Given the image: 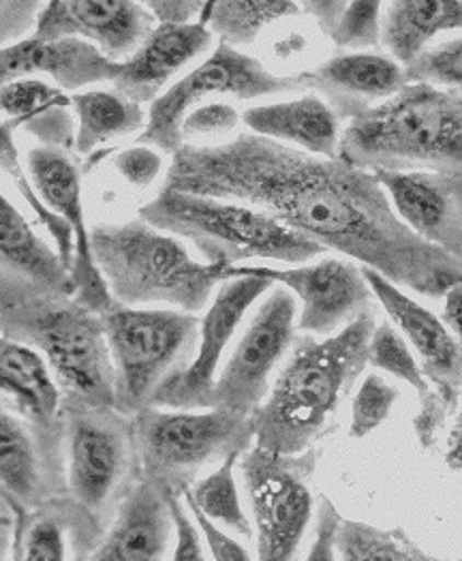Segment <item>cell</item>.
<instances>
[{
    "instance_id": "6da1fadb",
    "label": "cell",
    "mask_w": 462,
    "mask_h": 561,
    "mask_svg": "<svg viewBox=\"0 0 462 561\" xmlns=\"http://www.w3.org/2000/svg\"><path fill=\"white\" fill-rule=\"evenodd\" d=\"M165 187L259 208L426 298H443L462 280L461 260L401 221L374 172L340 159L235 134L221 144H185L172 157Z\"/></svg>"
},
{
    "instance_id": "7a4b0ae2",
    "label": "cell",
    "mask_w": 462,
    "mask_h": 561,
    "mask_svg": "<svg viewBox=\"0 0 462 561\" xmlns=\"http://www.w3.org/2000/svg\"><path fill=\"white\" fill-rule=\"evenodd\" d=\"M369 311L340 332L293 341L268 399L255 414V446L277 455H302L332 431L343 401L369 367L374 332Z\"/></svg>"
},
{
    "instance_id": "3957f363",
    "label": "cell",
    "mask_w": 462,
    "mask_h": 561,
    "mask_svg": "<svg viewBox=\"0 0 462 561\" xmlns=\"http://www.w3.org/2000/svg\"><path fill=\"white\" fill-rule=\"evenodd\" d=\"M2 341L46 358L62 401L114 408V365L103 318L76 296L0 271Z\"/></svg>"
},
{
    "instance_id": "277c9868",
    "label": "cell",
    "mask_w": 462,
    "mask_h": 561,
    "mask_svg": "<svg viewBox=\"0 0 462 561\" xmlns=\"http://www.w3.org/2000/svg\"><path fill=\"white\" fill-rule=\"evenodd\" d=\"M338 159L369 172H437L462 179V93L407 84L354 118Z\"/></svg>"
},
{
    "instance_id": "5b68a950",
    "label": "cell",
    "mask_w": 462,
    "mask_h": 561,
    "mask_svg": "<svg viewBox=\"0 0 462 561\" xmlns=\"http://www.w3.org/2000/svg\"><path fill=\"white\" fill-rule=\"evenodd\" d=\"M94 262L109 294L123 307L170 305L190 316L201 313L228 266L197 262L176 236L143 219L96 224L91 228Z\"/></svg>"
},
{
    "instance_id": "8992f818",
    "label": "cell",
    "mask_w": 462,
    "mask_h": 561,
    "mask_svg": "<svg viewBox=\"0 0 462 561\" xmlns=\"http://www.w3.org/2000/svg\"><path fill=\"white\" fill-rule=\"evenodd\" d=\"M139 219L165 234L185 238L204 262L228 268L253 257L302 264L325 253L322 244L289 230L259 208L174 188L163 187L141 206Z\"/></svg>"
},
{
    "instance_id": "52a82bcc",
    "label": "cell",
    "mask_w": 462,
    "mask_h": 561,
    "mask_svg": "<svg viewBox=\"0 0 462 561\" xmlns=\"http://www.w3.org/2000/svg\"><path fill=\"white\" fill-rule=\"evenodd\" d=\"M67 446V500L94 536H105L114 516L141 480L136 424L116 408L62 401Z\"/></svg>"
},
{
    "instance_id": "ba28073f",
    "label": "cell",
    "mask_w": 462,
    "mask_h": 561,
    "mask_svg": "<svg viewBox=\"0 0 462 561\" xmlns=\"http://www.w3.org/2000/svg\"><path fill=\"white\" fill-rule=\"evenodd\" d=\"M103 318L114 365V408L136 416L195 360L201 322L176 309L114 307Z\"/></svg>"
},
{
    "instance_id": "9c48e42d",
    "label": "cell",
    "mask_w": 462,
    "mask_h": 561,
    "mask_svg": "<svg viewBox=\"0 0 462 561\" xmlns=\"http://www.w3.org/2000/svg\"><path fill=\"white\" fill-rule=\"evenodd\" d=\"M141 478L185 495L199 469L244 455L255 446V416L223 410L163 412L146 408L134 416Z\"/></svg>"
},
{
    "instance_id": "30bf717a",
    "label": "cell",
    "mask_w": 462,
    "mask_h": 561,
    "mask_svg": "<svg viewBox=\"0 0 462 561\" xmlns=\"http://www.w3.org/2000/svg\"><path fill=\"white\" fill-rule=\"evenodd\" d=\"M304 91L298 76H275L257 58L219 44L217 49L185 78L174 82L148 107L146 129L136 136L139 146H152L165 154H176L183 146L186 116L210 103L208 96H235L240 101Z\"/></svg>"
},
{
    "instance_id": "8fae6325",
    "label": "cell",
    "mask_w": 462,
    "mask_h": 561,
    "mask_svg": "<svg viewBox=\"0 0 462 561\" xmlns=\"http://www.w3.org/2000/svg\"><path fill=\"white\" fill-rule=\"evenodd\" d=\"M320 450L277 455L253 446L242 455V478L257 529V561H296L313 516L311 478Z\"/></svg>"
},
{
    "instance_id": "7c38bea8",
    "label": "cell",
    "mask_w": 462,
    "mask_h": 561,
    "mask_svg": "<svg viewBox=\"0 0 462 561\" xmlns=\"http://www.w3.org/2000/svg\"><path fill=\"white\" fill-rule=\"evenodd\" d=\"M296 296L275 287L259 305L228 365L215 381L212 410L255 416L270 394V377L296 341Z\"/></svg>"
},
{
    "instance_id": "4fadbf2b",
    "label": "cell",
    "mask_w": 462,
    "mask_h": 561,
    "mask_svg": "<svg viewBox=\"0 0 462 561\" xmlns=\"http://www.w3.org/2000/svg\"><path fill=\"white\" fill-rule=\"evenodd\" d=\"M233 277H259L287 287L302 302L298 328L309 334L332 336L336 330L340 332L372 311L374 294L362 268L336 257H325L313 266L291 271L230 266L226 279Z\"/></svg>"
},
{
    "instance_id": "5bb4252c",
    "label": "cell",
    "mask_w": 462,
    "mask_h": 561,
    "mask_svg": "<svg viewBox=\"0 0 462 561\" xmlns=\"http://www.w3.org/2000/svg\"><path fill=\"white\" fill-rule=\"evenodd\" d=\"M0 386L4 397H11V412L28 422L56 495H67L62 390L46 358L33 347L0 341Z\"/></svg>"
},
{
    "instance_id": "9a60e30c",
    "label": "cell",
    "mask_w": 462,
    "mask_h": 561,
    "mask_svg": "<svg viewBox=\"0 0 462 561\" xmlns=\"http://www.w3.org/2000/svg\"><path fill=\"white\" fill-rule=\"evenodd\" d=\"M275 283L259 277L226 279L215 300L210 302L199 330V347L195 360L183 374L174 375L154 394L152 408H176L190 412L195 408L212 410V394L217 381V367L228 350L233 332L244 320L246 311L264 296Z\"/></svg>"
},
{
    "instance_id": "2e32d148",
    "label": "cell",
    "mask_w": 462,
    "mask_h": 561,
    "mask_svg": "<svg viewBox=\"0 0 462 561\" xmlns=\"http://www.w3.org/2000/svg\"><path fill=\"white\" fill-rule=\"evenodd\" d=\"M73 154L76 152L37 146L26 152L24 165L47 208H51L58 217L69 221L76 232L78 249L71 275L76 280L78 302L99 316H105L107 311L118 307V302L109 294L107 283L94 262L91 228L86 226L82 206V170L78 168Z\"/></svg>"
},
{
    "instance_id": "e0dca14e",
    "label": "cell",
    "mask_w": 462,
    "mask_h": 561,
    "mask_svg": "<svg viewBox=\"0 0 462 561\" xmlns=\"http://www.w3.org/2000/svg\"><path fill=\"white\" fill-rule=\"evenodd\" d=\"M157 20L136 0H51L46 2L35 39H84L109 60L127 62L154 33Z\"/></svg>"
},
{
    "instance_id": "ac0fdd59",
    "label": "cell",
    "mask_w": 462,
    "mask_h": 561,
    "mask_svg": "<svg viewBox=\"0 0 462 561\" xmlns=\"http://www.w3.org/2000/svg\"><path fill=\"white\" fill-rule=\"evenodd\" d=\"M362 273L374 298L416 350L428 383L454 414L462 394V352L454 334L443 320L417 305L399 285L367 266H362Z\"/></svg>"
},
{
    "instance_id": "d6986e66",
    "label": "cell",
    "mask_w": 462,
    "mask_h": 561,
    "mask_svg": "<svg viewBox=\"0 0 462 561\" xmlns=\"http://www.w3.org/2000/svg\"><path fill=\"white\" fill-rule=\"evenodd\" d=\"M401 221L462 262V179L437 172H374Z\"/></svg>"
},
{
    "instance_id": "ffe728a7",
    "label": "cell",
    "mask_w": 462,
    "mask_h": 561,
    "mask_svg": "<svg viewBox=\"0 0 462 561\" xmlns=\"http://www.w3.org/2000/svg\"><path fill=\"white\" fill-rule=\"evenodd\" d=\"M296 76L304 91L322 94L334 114L349 123L409 84L403 65L372 51L340 54Z\"/></svg>"
},
{
    "instance_id": "44dd1931",
    "label": "cell",
    "mask_w": 462,
    "mask_h": 561,
    "mask_svg": "<svg viewBox=\"0 0 462 561\" xmlns=\"http://www.w3.org/2000/svg\"><path fill=\"white\" fill-rule=\"evenodd\" d=\"M118 71L120 62L109 60L99 47L84 39L42 42L31 35L15 46L2 47L0 51L2 84L46 73L54 87L65 93H76L93 84H114Z\"/></svg>"
},
{
    "instance_id": "7402d4cb",
    "label": "cell",
    "mask_w": 462,
    "mask_h": 561,
    "mask_svg": "<svg viewBox=\"0 0 462 561\" xmlns=\"http://www.w3.org/2000/svg\"><path fill=\"white\" fill-rule=\"evenodd\" d=\"M174 534L170 491L141 478L86 561H165Z\"/></svg>"
},
{
    "instance_id": "603a6c76",
    "label": "cell",
    "mask_w": 462,
    "mask_h": 561,
    "mask_svg": "<svg viewBox=\"0 0 462 561\" xmlns=\"http://www.w3.org/2000/svg\"><path fill=\"white\" fill-rule=\"evenodd\" d=\"M212 44L215 35L199 22L185 26L159 24L143 46L127 62H120L118 78L112 84L114 93L152 105L165 94V87Z\"/></svg>"
},
{
    "instance_id": "cb8c5ba5",
    "label": "cell",
    "mask_w": 462,
    "mask_h": 561,
    "mask_svg": "<svg viewBox=\"0 0 462 561\" xmlns=\"http://www.w3.org/2000/svg\"><path fill=\"white\" fill-rule=\"evenodd\" d=\"M242 121L255 136L325 159H338L343 138L340 118L317 94L249 107L242 114Z\"/></svg>"
},
{
    "instance_id": "d4e9b609",
    "label": "cell",
    "mask_w": 462,
    "mask_h": 561,
    "mask_svg": "<svg viewBox=\"0 0 462 561\" xmlns=\"http://www.w3.org/2000/svg\"><path fill=\"white\" fill-rule=\"evenodd\" d=\"M2 123L22 129L47 148L76 152L78 118L73 99L39 78H24L0 89Z\"/></svg>"
},
{
    "instance_id": "484cf974",
    "label": "cell",
    "mask_w": 462,
    "mask_h": 561,
    "mask_svg": "<svg viewBox=\"0 0 462 561\" xmlns=\"http://www.w3.org/2000/svg\"><path fill=\"white\" fill-rule=\"evenodd\" d=\"M0 484L2 504L22 511H37L58 497L28 422L7 408L0 414Z\"/></svg>"
},
{
    "instance_id": "4316f807",
    "label": "cell",
    "mask_w": 462,
    "mask_h": 561,
    "mask_svg": "<svg viewBox=\"0 0 462 561\" xmlns=\"http://www.w3.org/2000/svg\"><path fill=\"white\" fill-rule=\"evenodd\" d=\"M0 271L76 296V280L58 251L33 232L22 213L4 195L0 197Z\"/></svg>"
},
{
    "instance_id": "83f0119b",
    "label": "cell",
    "mask_w": 462,
    "mask_h": 561,
    "mask_svg": "<svg viewBox=\"0 0 462 561\" xmlns=\"http://www.w3.org/2000/svg\"><path fill=\"white\" fill-rule=\"evenodd\" d=\"M383 7L381 44L405 67L417 60L439 33L462 31V0H394Z\"/></svg>"
},
{
    "instance_id": "f1b7e54d",
    "label": "cell",
    "mask_w": 462,
    "mask_h": 561,
    "mask_svg": "<svg viewBox=\"0 0 462 561\" xmlns=\"http://www.w3.org/2000/svg\"><path fill=\"white\" fill-rule=\"evenodd\" d=\"M78 118L76 154H93L99 146L120 140L146 129V112L141 103L129 101L118 93L89 91L71 94Z\"/></svg>"
},
{
    "instance_id": "f546056e",
    "label": "cell",
    "mask_w": 462,
    "mask_h": 561,
    "mask_svg": "<svg viewBox=\"0 0 462 561\" xmlns=\"http://www.w3.org/2000/svg\"><path fill=\"white\" fill-rule=\"evenodd\" d=\"M2 508V523L11 529V561H65V538L71 531L65 495L37 511Z\"/></svg>"
},
{
    "instance_id": "4dcf8cb0",
    "label": "cell",
    "mask_w": 462,
    "mask_h": 561,
    "mask_svg": "<svg viewBox=\"0 0 462 561\" xmlns=\"http://www.w3.org/2000/svg\"><path fill=\"white\" fill-rule=\"evenodd\" d=\"M300 11L302 4L291 0H217L204 4L199 24L208 26L221 44L238 49L251 46L266 26Z\"/></svg>"
},
{
    "instance_id": "1f68e13d",
    "label": "cell",
    "mask_w": 462,
    "mask_h": 561,
    "mask_svg": "<svg viewBox=\"0 0 462 561\" xmlns=\"http://www.w3.org/2000/svg\"><path fill=\"white\" fill-rule=\"evenodd\" d=\"M13 129L7 127L2 123L0 127V165H2V172L11 179V183L15 185V188L20 191L22 199L28 204V208L33 210V215L37 217V221L46 228L54 244H56V251L60 255V260L65 262L67 271L73 273V266H76V232L71 228L69 221H65L62 217H58L51 208H47L46 202L42 199V195L37 193V188L33 185L26 168H24V161L18 152V146L13 140ZM73 277V275H71Z\"/></svg>"
},
{
    "instance_id": "d6a6232c",
    "label": "cell",
    "mask_w": 462,
    "mask_h": 561,
    "mask_svg": "<svg viewBox=\"0 0 462 561\" xmlns=\"http://www.w3.org/2000/svg\"><path fill=\"white\" fill-rule=\"evenodd\" d=\"M336 547L340 561H435L401 529H381L343 518Z\"/></svg>"
},
{
    "instance_id": "836d02e7",
    "label": "cell",
    "mask_w": 462,
    "mask_h": 561,
    "mask_svg": "<svg viewBox=\"0 0 462 561\" xmlns=\"http://www.w3.org/2000/svg\"><path fill=\"white\" fill-rule=\"evenodd\" d=\"M240 457L242 455L228 457L210 476L195 482L188 491H185V495H188L195 502V506L210 520H219L226 527L238 531L240 536L251 538L253 527L240 504V495L233 478V469Z\"/></svg>"
},
{
    "instance_id": "e575fe53",
    "label": "cell",
    "mask_w": 462,
    "mask_h": 561,
    "mask_svg": "<svg viewBox=\"0 0 462 561\" xmlns=\"http://www.w3.org/2000/svg\"><path fill=\"white\" fill-rule=\"evenodd\" d=\"M369 365L385 374L394 375L409 386L416 388L419 401L432 394V386L428 383L421 365L409 350L407 339L392 327L390 322H381L374 328L369 347Z\"/></svg>"
},
{
    "instance_id": "d590c367",
    "label": "cell",
    "mask_w": 462,
    "mask_h": 561,
    "mask_svg": "<svg viewBox=\"0 0 462 561\" xmlns=\"http://www.w3.org/2000/svg\"><path fill=\"white\" fill-rule=\"evenodd\" d=\"M399 397H401V392L396 386L388 383L381 375L370 374L362 381V386L354 399L349 437L362 439L374 428H379L383 422L388 421Z\"/></svg>"
},
{
    "instance_id": "8d00e7d4",
    "label": "cell",
    "mask_w": 462,
    "mask_h": 561,
    "mask_svg": "<svg viewBox=\"0 0 462 561\" xmlns=\"http://www.w3.org/2000/svg\"><path fill=\"white\" fill-rule=\"evenodd\" d=\"M409 84H432L462 93V37L426 49L405 67Z\"/></svg>"
},
{
    "instance_id": "74e56055",
    "label": "cell",
    "mask_w": 462,
    "mask_h": 561,
    "mask_svg": "<svg viewBox=\"0 0 462 561\" xmlns=\"http://www.w3.org/2000/svg\"><path fill=\"white\" fill-rule=\"evenodd\" d=\"M383 2H347L332 33L336 47L367 49L381 44Z\"/></svg>"
},
{
    "instance_id": "f35d334b",
    "label": "cell",
    "mask_w": 462,
    "mask_h": 561,
    "mask_svg": "<svg viewBox=\"0 0 462 561\" xmlns=\"http://www.w3.org/2000/svg\"><path fill=\"white\" fill-rule=\"evenodd\" d=\"M240 123V114L230 103L212 101L195 107L183 123L185 144H197L201 138H223Z\"/></svg>"
},
{
    "instance_id": "ab89813d",
    "label": "cell",
    "mask_w": 462,
    "mask_h": 561,
    "mask_svg": "<svg viewBox=\"0 0 462 561\" xmlns=\"http://www.w3.org/2000/svg\"><path fill=\"white\" fill-rule=\"evenodd\" d=\"M114 168L118 174L134 187H150L163 168V154L154 150L152 146H139L134 144L125 150H120L114 159Z\"/></svg>"
},
{
    "instance_id": "60d3db41",
    "label": "cell",
    "mask_w": 462,
    "mask_h": 561,
    "mask_svg": "<svg viewBox=\"0 0 462 561\" xmlns=\"http://www.w3.org/2000/svg\"><path fill=\"white\" fill-rule=\"evenodd\" d=\"M44 7H46V2H39V0H2L0 2L2 47L9 46V42H11V46L24 42L22 37L28 31H33V35H35Z\"/></svg>"
},
{
    "instance_id": "b9f144b4",
    "label": "cell",
    "mask_w": 462,
    "mask_h": 561,
    "mask_svg": "<svg viewBox=\"0 0 462 561\" xmlns=\"http://www.w3.org/2000/svg\"><path fill=\"white\" fill-rule=\"evenodd\" d=\"M183 500H185L186 508L195 516V523H197L199 531L204 534L206 545H208L215 561H251L246 549L230 538L221 527H217L215 520H210L208 516L204 515L188 495H183Z\"/></svg>"
},
{
    "instance_id": "7bdbcfd3",
    "label": "cell",
    "mask_w": 462,
    "mask_h": 561,
    "mask_svg": "<svg viewBox=\"0 0 462 561\" xmlns=\"http://www.w3.org/2000/svg\"><path fill=\"white\" fill-rule=\"evenodd\" d=\"M343 516L338 515L336 506L322 497L320 508H317V531L315 540L311 545V551L304 561H338V547H336V536H338V525Z\"/></svg>"
},
{
    "instance_id": "ee69618b",
    "label": "cell",
    "mask_w": 462,
    "mask_h": 561,
    "mask_svg": "<svg viewBox=\"0 0 462 561\" xmlns=\"http://www.w3.org/2000/svg\"><path fill=\"white\" fill-rule=\"evenodd\" d=\"M170 508L176 523V549L172 561H206L197 527L190 523V518L183 508V497L176 493H170Z\"/></svg>"
},
{
    "instance_id": "f6af8a7d",
    "label": "cell",
    "mask_w": 462,
    "mask_h": 561,
    "mask_svg": "<svg viewBox=\"0 0 462 561\" xmlns=\"http://www.w3.org/2000/svg\"><path fill=\"white\" fill-rule=\"evenodd\" d=\"M154 20L159 24H174V26H185L190 24L195 15H201L206 2H195V0H150L143 2Z\"/></svg>"
},
{
    "instance_id": "bcb514c9",
    "label": "cell",
    "mask_w": 462,
    "mask_h": 561,
    "mask_svg": "<svg viewBox=\"0 0 462 561\" xmlns=\"http://www.w3.org/2000/svg\"><path fill=\"white\" fill-rule=\"evenodd\" d=\"M443 324L450 328L462 352V280L443 296Z\"/></svg>"
},
{
    "instance_id": "7dc6e473",
    "label": "cell",
    "mask_w": 462,
    "mask_h": 561,
    "mask_svg": "<svg viewBox=\"0 0 462 561\" xmlns=\"http://www.w3.org/2000/svg\"><path fill=\"white\" fill-rule=\"evenodd\" d=\"M345 4L347 2H343V0H338V2H311L309 0V2H302V9L317 20V24L324 31L325 37H332Z\"/></svg>"
},
{
    "instance_id": "c3c4849f",
    "label": "cell",
    "mask_w": 462,
    "mask_h": 561,
    "mask_svg": "<svg viewBox=\"0 0 462 561\" xmlns=\"http://www.w3.org/2000/svg\"><path fill=\"white\" fill-rule=\"evenodd\" d=\"M446 463L457 471H462V412L457 419V424L450 433L448 439V453H446Z\"/></svg>"
},
{
    "instance_id": "681fc988",
    "label": "cell",
    "mask_w": 462,
    "mask_h": 561,
    "mask_svg": "<svg viewBox=\"0 0 462 561\" xmlns=\"http://www.w3.org/2000/svg\"><path fill=\"white\" fill-rule=\"evenodd\" d=\"M86 558H89L86 553H76V561H86Z\"/></svg>"
},
{
    "instance_id": "f907efd6",
    "label": "cell",
    "mask_w": 462,
    "mask_h": 561,
    "mask_svg": "<svg viewBox=\"0 0 462 561\" xmlns=\"http://www.w3.org/2000/svg\"><path fill=\"white\" fill-rule=\"evenodd\" d=\"M457 561H462V560H457Z\"/></svg>"
}]
</instances>
